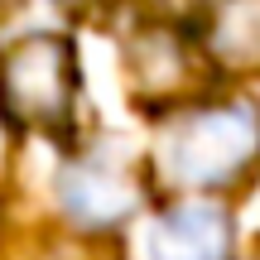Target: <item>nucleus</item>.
Returning a JSON list of instances; mask_svg holds the SVG:
<instances>
[{"mask_svg": "<svg viewBox=\"0 0 260 260\" xmlns=\"http://www.w3.org/2000/svg\"><path fill=\"white\" fill-rule=\"evenodd\" d=\"M203 53L226 68H260V0H217L207 10Z\"/></svg>", "mask_w": 260, "mask_h": 260, "instance_id": "39448f33", "label": "nucleus"}, {"mask_svg": "<svg viewBox=\"0 0 260 260\" xmlns=\"http://www.w3.org/2000/svg\"><path fill=\"white\" fill-rule=\"evenodd\" d=\"M125 203H130L125 178H116L111 169H102V164H82L68 178V207L82 212L87 222H106V217L125 212Z\"/></svg>", "mask_w": 260, "mask_h": 260, "instance_id": "423d86ee", "label": "nucleus"}, {"mask_svg": "<svg viewBox=\"0 0 260 260\" xmlns=\"http://www.w3.org/2000/svg\"><path fill=\"white\" fill-rule=\"evenodd\" d=\"M260 125L241 106H193L159 140V174L169 188H222L255 164Z\"/></svg>", "mask_w": 260, "mask_h": 260, "instance_id": "f03ea898", "label": "nucleus"}, {"mask_svg": "<svg viewBox=\"0 0 260 260\" xmlns=\"http://www.w3.org/2000/svg\"><path fill=\"white\" fill-rule=\"evenodd\" d=\"M232 255V217L217 203H178L154 222L149 260H226Z\"/></svg>", "mask_w": 260, "mask_h": 260, "instance_id": "20e7f679", "label": "nucleus"}, {"mask_svg": "<svg viewBox=\"0 0 260 260\" xmlns=\"http://www.w3.org/2000/svg\"><path fill=\"white\" fill-rule=\"evenodd\" d=\"M207 53H198L178 29H145L125 53V73L140 87V96L154 102H178L188 96V87L198 82V63Z\"/></svg>", "mask_w": 260, "mask_h": 260, "instance_id": "7ed1b4c3", "label": "nucleus"}, {"mask_svg": "<svg viewBox=\"0 0 260 260\" xmlns=\"http://www.w3.org/2000/svg\"><path fill=\"white\" fill-rule=\"evenodd\" d=\"M0 111L24 135L73 130L77 53L63 34H24L0 53Z\"/></svg>", "mask_w": 260, "mask_h": 260, "instance_id": "f257e3e1", "label": "nucleus"}]
</instances>
